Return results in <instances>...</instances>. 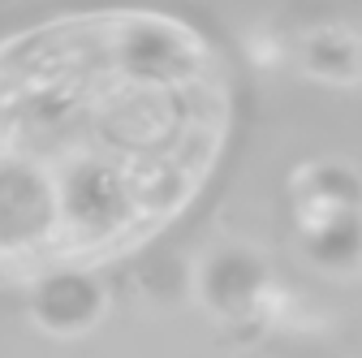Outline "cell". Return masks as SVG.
<instances>
[{
    "label": "cell",
    "mask_w": 362,
    "mask_h": 358,
    "mask_svg": "<svg viewBox=\"0 0 362 358\" xmlns=\"http://www.w3.org/2000/svg\"><path fill=\"white\" fill-rule=\"evenodd\" d=\"M207 43L95 13L0 43V281L104 259L186 207L220 151Z\"/></svg>",
    "instance_id": "cell-1"
}]
</instances>
